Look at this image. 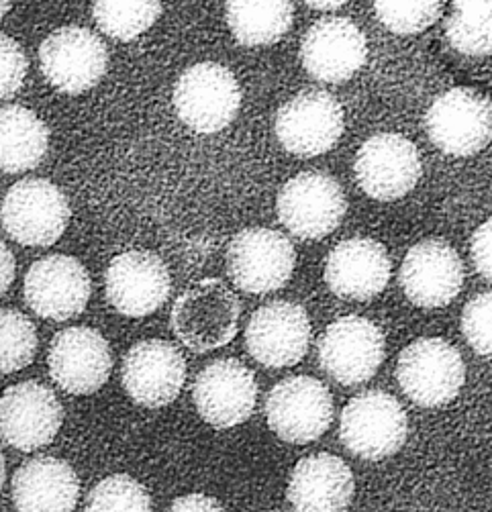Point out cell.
<instances>
[{
    "mask_svg": "<svg viewBox=\"0 0 492 512\" xmlns=\"http://www.w3.org/2000/svg\"><path fill=\"white\" fill-rule=\"evenodd\" d=\"M472 260L476 270L492 282V219L482 223L472 235Z\"/></svg>",
    "mask_w": 492,
    "mask_h": 512,
    "instance_id": "35",
    "label": "cell"
},
{
    "mask_svg": "<svg viewBox=\"0 0 492 512\" xmlns=\"http://www.w3.org/2000/svg\"><path fill=\"white\" fill-rule=\"evenodd\" d=\"M384 357V335L364 317L337 319L319 341L321 368L343 386H356L370 380Z\"/></svg>",
    "mask_w": 492,
    "mask_h": 512,
    "instance_id": "12",
    "label": "cell"
},
{
    "mask_svg": "<svg viewBox=\"0 0 492 512\" xmlns=\"http://www.w3.org/2000/svg\"><path fill=\"white\" fill-rule=\"evenodd\" d=\"M343 109L329 92L307 90L278 111L274 131L280 145L299 158L327 153L343 135Z\"/></svg>",
    "mask_w": 492,
    "mask_h": 512,
    "instance_id": "11",
    "label": "cell"
},
{
    "mask_svg": "<svg viewBox=\"0 0 492 512\" xmlns=\"http://www.w3.org/2000/svg\"><path fill=\"white\" fill-rule=\"evenodd\" d=\"M290 0H227V23L233 37L248 47L272 45L292 27Z\"/></svg>",
    "mask_w": 492,
    "mask_h": 512,
    "instance_id": "27",
    "label": "cell"
},
{
    "mask_svg": "<svg viewBox=\"0 0 492 512\" xmlns=\"http://www.w3.org/2000/svg\"><path fill=\"white\" fill-rule=\"evenodd\" d=\"M409 421L395 396L380 390L364 392L341 413L339 435L352 453L370 462L395 455L407 441Z\"/></svg>",
    "mask_w": 492,
    "mask_h": 512,
    "instance_id": "5",
    "label": "cell"
},
{
    "mask_svg": "<svg viewBox=\"0 0 492 512\" xmlns=\"http://www.w3.org/2000/svg\"><path fill=\"white\" fill-rule=\"evenodd\" d=\"M462 333L474 351L492 357V292L480 294L466 304Z\"/></svg>",
    "mask_w": 492,
    "mask_h": 512,
    "instance_id": "33",
    "label": "cell"
},
{
    "mask_svg": "<svg viewBox=\"0 0 492 512\" xmlns=\"http://www.w3.org/2000/svg\"><path fill=\"white\" fill-rule=\"evenodd\" d=\"M280 223L301 239H323L346 217L348 202L339 182L321 172L288 180L276 200Z\"/></svg>",
    "mask_w": 492,
    "mask_h": 512,
    "instance_id": "7",
    "label": "cell"
},
{
    "mask_svg": "<svg viewBox=\"0 0 492 512\" xmlns=\"http://www.w3.org/2000/svg\"><path fill=\"white\" fill-rule=\"evenodd\" d=\"M311 321L301 304L268 302L252 315L245 329V347L266 368H290L309 351Z\"/></svg>",
    "mask_w": 492,
    "mask_h": 512,
    "instance_id": "13",
    "label": "cell"
},
{
    "mask_svg": "<svg viewBox=\"0 0 492 512\" xmlns=\"http://www.w3.org/2000/svg\"><path fill=\"white\" fill-rule=\"evenodd\" d=\"M37 353V329L23 313L0 309V374L25 370Z\"/></svg>",
    "mask_w": 492,
    "mask_h": 512,
    "instance_id": "30",
    "label": "cell"
},
{
    "mask_svg": "<svg viewBox=\"0 0 492 512\" xmlns=\"http://www.w3.org/2000/svg\"><path fill=\"white\" fill-rule=\"evenodd\" d=\"M194 406L217 429H231L248 421L256 408L258 382L254 372L237 360L209 364L194 380Z\"/></svg>",
    "mask_w": 492,
    "mask_h": 512,
    "instance_id": "18",
    "label": "cell"
},
{
    "mask_svg": "<svg viewBox=\"0 0 492 512\" xmlns=\"http://www.w3.org/2000/svg\"><path fill=\"white\" fill-rule=\"evenodd\" d=\"M80 496V480L70 464L58 457H33L13 478V504L29 512H68Z\"/></svg>",
    "mask_w": 492,
    "mask_h": 512,
    "instance_id": "25",
    "label": "cell"
},
{
    "mask_svg": "<svg viewBox=\"0 0 492 512\" xmlns=\"http://www.w3.org/2000/svg\"><path fill=\"white\" fill-rule=\"evenodd\" d=\"M170 288V272L152 251H125L113 258L105 274L109 302L133 319L154 315L168 300Z\"/></svg>",
    "mask_w": 492,
    "mask_h": 512,
    "instance_id": "19",
    "label": "cell"
},
{
    "mask_svg": "<svg viewBox=\"0 0 492 512\" xmlns=\"http://www.w3.org/2000/svg\"><path fill=\"white\" fill-rule=\"evenodd\" d=\"M49 376L70 394H94L101 390L113 370L109 341L90 327L60 331L47 355Z\"/></svg>",
    "mask_w": 492,
    "mask_h": 512,
    "instance_id": "14",
    "label": "cell"
},
{
    "mask_svg": "<svg viewBox=\"0 0 492 512\" xmlns=\"http://www.w3.org/2000/svg\"><path fill=\"white\" fill-rule=\"evenodd\" d=\"M241 302L225 282L205 278L186 288L174 302L170 325L194 353L225 347L237 335Z\"/></svg>",
    "mask_w": 492,
    "mask_h": 512,
    "instance_id": "1",
    "label": "cell"
},
{
    "mask_svg": "<svg viewBox=\"0 0 492 512\" xmlns=\"http://www.w3.org/2000/svg\"><path fill=\"white\" fill-rule=\"evenodd\" d=\"M125 392L141 406L162 408L174 402L186 380L182 353L168 341L135 343L123 360Z\"/></svg>",
    "mask_w": 492,
    "mask_h": 512,
    "instance_id": "20",
    "label": "cell"
},
{
    "mask_svg": "<svg viewBox=\"0 0 492 512\" xmlns=\"http://www.w3.org/2000/svg\"><path fill=\"white\" fill-rule=\"evenodd\" d=\"M94 21L103 33L133 41L152 29L162 15V0H94Z\"/></svg>",
    "mask_w": 492,
    "mask_h": 512,
    "instance_id": "29",
    "label": "cell"
},
{
    "mask_svg": "<svg viewBox=\"0 0 492 512\" xmlns=\"http://www.w3.org/2000/svg\"><path fill=\"white\" fill-rule=\"evenodd\" d=\"M446 35L464 56L492 54V0H454Z\"/></svg>",
    "mask_w": 492,
    "mask_h": 512,
    "instance_id": "28",
    "label": "cell"
},
{
    "mask_svg": "<svg viewBox=\"0 0 492 512\" xmlns=\"http://www.w3.org/2000/svg\"><path fill=\"white\" fill-rule=\"evenodd\" d=\"M86 510H152V498L129 476H111L98 482L86 496Z\"/></svg>",
    "mask_w": 492,
    "mask_h": 512,
    "instance_id": "32",
    "label": "cell"
},
{
    "mask_svg": "<svg viewBox=\"0 0 492 512\" xmlns=\"http://www.w3.org/2000/svg\"><path fill=\"white\" fill-rule=\"evenodd\" d=\"M49 149L45 123L21 105L0 109V172L21 174L41 164Z\"/></svg>",
    "mask_w": 492,
    "mask_h": 512,
    "instance_id": "26",
    "label": "cell"
},
{
    "mask_svg": "<svg viewBox=\"0 0 492 512\" xmlns=\"http://www.w3.org/2000/svg\"><path fill=\"white\" fill-rule=\"evenodd\" d=\"M441 0H374L384 27L399 35H415L431 27L441 15Z\"/></svg>",
    "mask_w": 492,
    "mask_h": 512,
    "instance_id": "31",
    "label": "cell"
},
{
    "mask_svg": "<svg viewBox=\"0 0 492 512\" xmlns=\"http://www.w3.org/2000/svg\"><path fill=\"white\" fill-rule=\"evenodd\" d=\"M15 274H17V266H15L13 253L3 241H0V296L11 288Z\"/></svg>",
    "mask_w": 492,
    "mask_h": 512,
    "instance_id": "37",
    "label": "cell"
},
{
    "mask_svg": "<svg viewBox=\"0 0 492 512\" xmlns=\"http://www.w3.org/2000/svg\"><path fill=\"white\" fill-rule=\"evenodd\" d=\"M390 258L382 243L356 237L339 243L327 258L325 282L343 300H372L390 280Z\"/></svg>",
    "mask_w": 492,
    "mask_h": 512,
    "instance_id": "23",
    "label": "cell"
},
{
    "mask_svg": "<svg viewBox=\"0 0 492 512\" xmlns=\"http://www.w3.org/2000/svg\"><path fill=\"white\" fill-rule=\"evenodd\" d=\"M354 170L360 188L384 202L407 196L423 172L417 147L397 133L370 137L358 151Z\"/></svg>",
    "mask_w": 492,
    "mask_h": 512,
    "instance_id": "15",
    "label": "cell"
},
{
    "mask_svg": "<svg viewBox=\"0 0 492 512\" xmlns=\"http://www.w3.org/2000/svg\"><path fill=\"white\" fill-rule=\"evenodd\" d=\"M39 64L54 88L64 94H82L107 74L109 51L94 31L68 25L41 43Z\"/></svg>",
    "mask_w": 492,
    "mask_h": 512,
    "instance_id": "8",
    "label": "cell"
},
{
    "mask_svg": "<svg viewBox=\"0 0 492 512\" xmlns=\"http://www.w3.org/2000/svg\"><path fill=\"white\" fill-rule=\"evenodd\" d=\"M429 139L456 158H468L492 141V102L472 90L454 88L435 98L425 117Z\"/></svg>",
    "mask_w": 492,
    "mask_h": 512,
    "instance_id": "9",
    "label": "cell"
},
{
    "mask_svg": "<svg viewBox=\"0 0 492 512\" xmlns=\"http://www.w3.org/2000/svg\"><path fill=\"white\" fill-rule=\"evenodd\" d=\"M11 239L27 247L54 245L70 223V204L64 192L45 178H27L11 186L0 209Z\"/></svg>",
    "mask_w": 492,
    "mask_h": 512,
    "instance_id": "3",
    "label": "cell"
},
{
    "mask_svg": "<svg viewBox=\"0 0 492 512\" xmlns=\"http://www.w3.org/2000/svg\"><path fill=\"white\" fill-rule=\"evenodd\" d=\"M11 9V0H0V19H3Z\"/></svg>",
    "mask_w": 492,
    "mask_h": 512,
    "instance_id": "40",
    "label": "cell"
},
{
    "mask_svg": "<svg viewBox=\"0 0 492 512\" xmlns=\"http://www.w3.org/2000/svg\"><path fill=\"white\" fill-rule=\"evenodd\" d=\"M241 107V88L231 70L215 62L188 68L174 86V109L196 133H219L231 125Z\"/></svg>",
    "mask_w": 492,
    "mask_h": 512,
    "instance_id": "2",
    "label": "cell"
},
{
    "mask_svg": "<svg viewBox=\"0 0 492 512\" xmlns=\"http://www.w3.org/2000/svg\"><path fill=\"white\" fill-rule=\"evenodd\" d=\"M294 264H297L294 245L274 229H245L227 247L229 278L248 294L280 290L290 280Z\"/></svg>",
    "mask_w": 492,
    "mask_h": 512,
    "instance_id": "6",
    "label": "cell"
},
{
    "mask_svg": "<svg viewBox=\"0 0 492 512\" xmlns=\"http://www.w3.org/2000/svg\"><path fill=\"white\" fill-rule=\"evenodd\" d=\"M5 478H7V466H5V457L0 453V490L5 486Z\"/></svg>",
    "mask_w": 492,
    "mask_h": 512,
    "instance_id": "39",
    "label": "cell"
},
{
    "mask_svg": "<svg viewBox=\"0 0 492 512\" xmlns=\"http://www.w3.org/2000/svg\"><path fill=\"white\" fill-rule=\"evenodd\" d=\"M397 380L415 404L435 408L460 394L466 366L460 351L446 339H417L399 355Z\"/></svg>",
    "mask_w": 492,
    "mask_h": 512,
    "instance_id": "4",
    "label": "cell"
},
{
    "mask_svg": "<svg viewBox=\"0 0 492 512\" xmlns=\"http://www.w3.org/2000/svg\"><path fill=\"white\" fill-rule=\"evenodd\" d=\"M303 3H307L309 7L319 9V11H333V9H339L346 5L348 0H303Z\"/></svg>",
    "mask_w": 492,
    "mask_h": 512,
    "instance_id": "38",
    "label": "cell"
},
{
    "mask_svg": "<svg viewBox=\"0 0 492 512\" xmlns=\"http://www.w3.org/2000/svg\"><path fill=\"white\" fill-rule=\"evenodd\" d=\"M64 423L58 396L39 382L11 386L0 398V437L19 451H33L56 439Z\"/></svg>",
    "mask_w": 492,
    "mask_h": 512,
    "instance_id": "16",
    "label": "cell"
},
{
    "mask_svg": "<svg viewBox=\"0 0 492 512\" xmlns=\"http://www.w3.org/2000/svg\"><path fill=\"white\" fill-rule=\"evenodd\" d=\"M27 76V56L9 35L0 33V100L15 96Z\"/></svg>",
    "mask_w": 492,
    "mask_h": 512,
    "instance_id": "34",
    "label": "cell"
},
{
    "mask_svg": "<svg viewBox=\"0 0 492 512\" xmlns=\"http://www.w3.org/2000/svg\"><path fill=\"white\" fill-rule=\"evenodd\" d=\"M270 429L286 443L317 441L333 421V398L327 386L309 376L278 382L266 398Z\"/></svg>",
    "mask_w": 492,
    "mask_h": 512,
    "instance_id": "10",
    "label": "cell"
},
{
    "mask_svg": "<svg viewBox=\"0 0 492 512\" xmlns=\"http://www.w3.org/2000/svg\"><path fill=\"white\" fill-rule=\"evenodd\" d=\"M368 58L366 37L350 19H321L305 35L301 60L305 70L329 84L356 76Z\"/></svg>",
    "mask_w": 492,
    "mask_h": 512,
    "instance_id": "22",
    "label": "cell"
},
{
    "mask_svg": "<svg viewBox=\"0 0 492 512\" xmlns=\"http://www.w3.org/2000/svg\"><path fill=\"white\" fill-rule=\"evenodd\" d=\"M92 284L86 268L70 255H47L25 276V302L49 321H68L80 315L90 300Z\"/></svg>",
    "mask_w": 492,
    "mask_h": 512,
    "instance_id": "17",
    "label": "cell"
},
{
    "mask_svg": "<svg viewBox=\"0 0 492 512\" xmlns=\"http://www.w3.org/2000/svg\"><path fill=\"white\" fill-rule=\"evenodd\" d=\"M464 266L458 251L439 239H427L409 249L401 266V286L421 309L450 304L462 290Z\"/></svg>",
    "mask_w": 492,
    "mask_h": 512,
    "instance_id": "21",
    "label": "cell"
},
{
    "mask_svg": "<svg viewBox=\"0 0 492 512\" xmlns=\"http://www.w3.org/2000/svg\"><path fill=\"white\" fill-rule=\"evenodd\" d=\"M356 492L350 466L331 453L305 457L288 482V502L297 510H346Z\"/></svg>",
    "mask_w": 492,
    "mask_h": 512,
    "instance_id": "24",
    "label": "cell"
},
{
    "mask_svg": "<svg viewBox=\"0 0 492 512\" xmlns=\"http://www.w3.org/2000/svg\"><path fill=\"white\" fill-rule=\"evenodd\" d=\"M170 508L172 510H223L221 502L205 494H188V496L176 498Z\"/></svg>",
    "mask_w": 492,
    "mask_h": 512,
    "instance_id": "36",
    "label": "cell"
}]
</instances>
